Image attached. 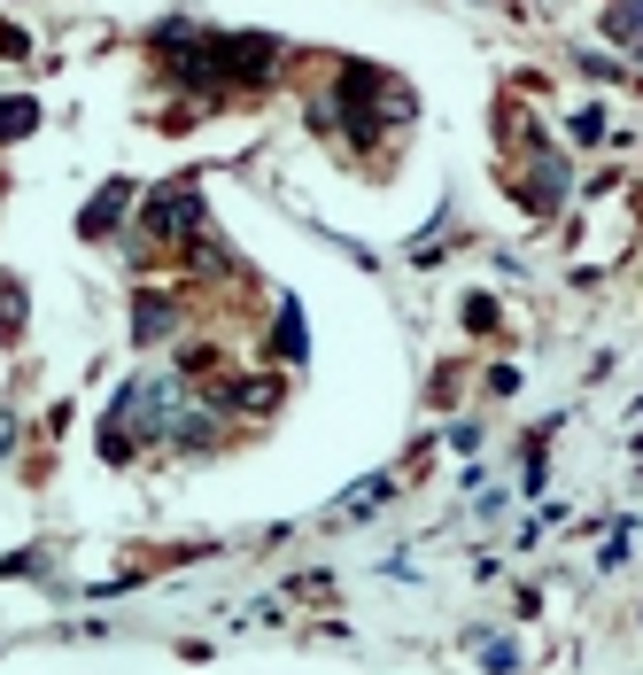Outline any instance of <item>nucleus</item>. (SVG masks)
Returning <instances> with one entry per match:
<instances>
[{
	"label": "nucleus",
	"instance_id": "f257e3e1",
	"mask_svg": "<svg viewBox=\"0 0 643 675\" xmlns=\"http://www.w3.org/2000/svg\"><path fill=\"white\" fill-rule=\"evenodd\" d=\"M620 39L643 47V0H620Z\"/></svg>",
	"mask_w": 643,
	"mask_h": 675
}]
</instances>
